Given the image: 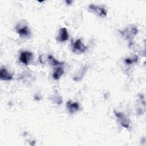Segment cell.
Listing matches in <instances>:
<instances>
[{
  "label": "cell",
  "mask_w": 146,
  "mask_h": 146,
  "mask_svg": "<svg viewBox=\"0 0 146 146\" xmlns=\"http://www.w3.org/2000/svg\"><path fill=\"white\" fill-rule=\"evenodd\" d=\"M87 49L86 46L82 42L80 39L76 40L73 44L72 51L76 54L83 53Z\"/></svg>",
  "instance_id": "cell-1"
},
{
  "label": "cell",
  "mask_w": 146,
  "mask_h": 146,
  "mask_svg": "<svg viewBox=\"0 0 146 146\" xmlns=\"http://www.w3.org/2000/svg\"><path fill=\"white\" fill-rule=\"evenodd\" d=\"M16 30L21 36H29L30 35V31L28 27L25 25H18L16 27Z\"/></svg>",
  "instance_id": "cell-2"
},
{
  "label": "cell",
  "mask_w": 146,
  "mask_h": 146,
  "mask_svg": "<svg viewBox=\"0 0 146 146\" xmlns=\"http://www.w3.org/2000/svg\"><path fill=\"white\" fill-rule=\"evenodd\" d=\"M33 59V54H31L30 52H27V51H25V52H22L21 55H20V57H19V60L20 61L27 65L29 64V63L31 62V60Z\"/></svg>",
  "instance_id": "cell-3"
},
{
  "label": "cell",
  "mask_w": 146,
  "mask_h": 146,
  "mask_svg": "<svg viewBox=\"0 0 146 146\" xmlns=\"http://www.w3.org/2000/svg\"><path fill=\"white\" fill-rule=\"evenodd\" d=\"M89 9L94 11L97 14H98L99 15L102 17H104L107 15V12L106 10L103 7H100L99 6H95L94 5H91L89 6Z\"/></svg>",
  "instance_id": "cell-4"
},
{
  "label": "cell",
  "mask_w": 146,
  "mask_h": 146,
  "mask_svg": "<svg viewBox=\"0 0 146 146\" xmlns=\"http://www.w3.org/2000/svg\"><path fill=\"white\" fill-rule=\"evenodd\" d=\"M68 38V33L66 28H61L59 31L58 35L56 37V40L59 42H64Z\"/></svg>",
  "instance_id": "cell-5"
},
{
  "label": "cell",
  "mask_w": 146,
  "mask_h": 146,
  "mask_svg": "<svg viewBox=\"0 0 146 146\" xmlns=\"http://www.w3.org/2000/svg\"><path fill=\"white\" fill-rule=\"evenodd\" d=\"M137 33V30L135 27H131L125 29L122 33L123 35L125 36L128 39H132Z\"/></svg>",
  "instance_id": "cell-6"
},
{
  "label": "cell",
  "mask_w": 146,
  "mask_h": 146,
  "mask_svg": "<svg viewBox=\"0 0 146 146\" xmlns=\"http://www.w3.org/2000/svg\"><path fill=\"white\" fill-rule=\"evenodd\" d=\"M115 115L117 116V117L120 121L121 125L125 128H128L129 127V120L124 116V115L123 113H118L116 112H115Z\"/></svg>",
  "instance_id": "cell-7"
},
{
  "label": "cell",
  "mask_w": 146,
  "mask_h": 146,
  "mask_svg": "<svg viewBox=\"0 0 146 146\" xmlns=\"http://www.w3.org/2000/svg\"><path fill=\"white\" fill-rule=\"evenodd\" d=\"M67 107L70 113H74V112L78 111L79 108V104L76 102H72L71 101H69L67 103Z\"/></svg>",
  "instance_id": "cell-8"
},
{
  "label": "cell",
  "mask_w": 146,
  "mask_h": 146,
  "mask_svg": "<svg viewBox=\"0 0 146 146\" xmlns=\"http://www.w3.org/2000/svg\"><path fill=\"white\" fill-rule=\"evenodd\" d=\"M13 75L9 72L5 68H2L0 71V78L3 80H9L12 79Z\"/></svg>",
  "instance_id": "cell-9"
},
{
  "label": "cell",
  "mask_w": 146,
  "mask_h": 146,
  "mask_svg": "<svg viewBox=\"0 0 146 146\" xmlns=\"http://www.w3.org/2000/svg\"><path fill=\"white\" fill-rule=\"evenodd\" d=\"M63 73H64L63 69L62 67H58L54 72L52 74V77L54 79L58 80L61 77V76L63 74Z\"/></svg>",
  "instance_id": "cell-10"
},
{
  "label": "cell",
  "mask_w": 146,
  "mask_h": 146,
  "mask_svg": "<svg viewBox=\"0 0 146 146\" xmlns=\"http://www.w3.org/2000/svg\"><path fill=\"white\" fill-rule=\"evenodd\" d=\"M48 59L50 63H51V65H53V66L62 64L63 63L59 62V61H58L57 60H56L55 59H54L52 56H48Z\"/></svg>",
  "instance_id": "cell-11"
},
{
  "label": "cell",
  "mask_w": 146,
  "mask_h": 146,
  "mask_svg": "<svg viewBox=\"0 0 146 146\" xmlns=\"http://www.w3.org/2000/svg\"><path fill=\"white\" fill-rule=\"evenodd\" d=\"M137 60V57H135V58H133L132 60V59H129V58L126 59L125 60V63H127V64H131V63H133V62H136Z\"/></svg>",
  "instance_id": "cell-12"
}]
</instances>
